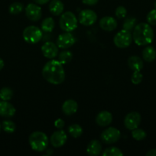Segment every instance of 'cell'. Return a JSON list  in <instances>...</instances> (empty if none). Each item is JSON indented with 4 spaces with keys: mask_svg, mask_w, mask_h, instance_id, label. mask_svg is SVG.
<instances>
[{
    "mask_svg": "<svg viewBox=\"0 0 156 156\" xmlns=\"http://www.w3.org/2000/svg\"><path fill=\"white\" fill-rule=\"evenodd\" d=\"M41 73L44 79L52 85H60L65 80L63 64L56 59L48 61L43 67Z\"/></svg>",
    "mask_w": 156,
    "mask_h": 156,
    "instance_id": "6da1fadb",
    "label": "cell"
},
{
    "mask_svg": "<svg viewBox=\"0 0 156 156\" xmlns=\"http://www.w3.org/2000/svg\"><path fill=\"white\" fill-rule=\"evenodd\" d=\"M154 37V30L148 23H139L133 29L132 39L138 46L149 45Z\"/></svg>",
    "mask_w": 156,
    "mask_h": 156,
    "instance_id": "7a4b0ae2",
    "label": "cell"
},
{
    "mask_svg": "<svg viewBox=\"0 0 156 156\" xmlns=\"http://www.w3.org/2000/svg\"><path fill=\"white\" fill-rule=\"evenodd\" d=\"M31 148L36 152H43L45 150L48 145V138L44 133L41 131L33 132L28 138Z\"/></svg>",
    "mask_w": 156,
    "mask_h": 156,
    "instance_id": "3957f363",
    "label": "cell"
},
{
    "mask_svg": "<svg viewBox=\"0 0 156 156\" xmlns=\"http://www.w3.org/2000/svg\"><path fill=\"white\" fill-rule=\"evenodd\" d=\"M78 20L76 15L71 12H66L62 14L59 20V25L61 30L65 32H71L77 27Z\"/></svg>",
    "mask_w": 156,
    "mask_h": 156,
    "instance_id": "277c9868",
    "label": "cell"
},
{
    "mask_svg": "<svg viewBox=\"0 0 156 156\" xmlns=\"http://www.w3.org/2000/svg\"><path fill=\"white\" fill-rule=\"evenodd\" d=\"M23 38L28 44H35L39 42L42 38V31L39 27L34 25L28 26L23 30Z\"/></svg>",
    "mask_w": 156,
    "mask_h": 156,
    "instance_id": "5b68a950",
    "label": "cell"
},
{
    "mask_svg": "<svg viewBox=\"0 0 156 156\" xmlns=\"http://www.w3.org/2000/svg\"><path fill=\"white\" fill-rule=\"evenodd\" d=\"M132 34L128 30L122 29L119 30L113 38L114 44L118 48L124 49L129 47L132 42Z\"/></svg>",
    "mask_w": 156,
    "mask_h": 156,
    "instance_id": "8992f818",
    "label": "cell"
},
{
    "mask_svg": "<svg viewBox=\"0 0 156 156\" xmlns=\"http://www.w3.org/2000/svg\"><path fill=\"white\" fill-rule=\"evenodd\" d=\"M120 131L115 127H109L101 133L100 138L106 144H113L120 139Z\"/></svg>",
    "mask_w": 156,
    "mask_h": 156,
    "instance_id": "52a82bcc",
    "label": "cell"
},
{
    "mask_svg": "<svg viewBox=\"0 0 156 156\" xmlns=\"http://www.w3.org/2000/svg\"><path fill=\"white\" fill-rule=\"evenodd\" d=\"M97 20V15L90 9H84L79 13L78 21L84 26L93 25Z\"/></svg>",
    "mask_w": 156,
    "mask_h": 156,
    "instance_id": "ba28073f",
    "label": "cell"
},
{
    "mask_svg": "<svg viewBox=\"0 0 156 156\" xmlns=\"http://www.w3.org/2000/svg\"><path fill=\"white\" fill-rule=\"evenodd\" d=\"M142 117L139 113L133 111L130 112L125 116L124 119V126L126 129L129 130H133V129L138 128L141 123Z\"/></svg>",
    "mask_w": 156,
    "mask_h": 156,
    "instance_id": "9c48e42d",
    "label": "cell"
},
{
    "mask_svg": "<svg viewBox=\"0 0 156 156\" xmlns=\"http://www.w3.org/2000/svg\"><path fill=\"white\" fill-rule=\"evenodd\" d=\"M76 42L74 36L70 32H65L58 37L56 41V44L58 48L67 49L73 45Z\"/></svg>",
    "mask_w": 156,
    "mask_h": 156,
    "instance_id": "30bf717a",
    "label": "cell"
},
{
    "mask_svg": "<svg viewBox=\"0 0 156 156\" xmlns=\"http://www.w3.org/2000/svg\"><path fill=\"white\" fill-rule=\"evenodd\" d=\"M25 15L30 21H39L42 15L41 7L34 3H29L25 7Z\"/></svg>",
    "mask_w": 156,
    "mask_h": 156,
    "instance_id": "8fae6325",
    "label": "cell"
},
{
    "mask_svg": "<svg viewBox=\"0 0 156 156\" xmlns=\"http://www.w3.org/2000/svg\"><path fill=\"white\" fill-rule=\"evenodd\" d=\"M41 52L44 57L47 59H54L58 55V47L53 42H46L41 47Z\"/></svg>",
    "mask_w": 156,
    "mask_h": 156,
    "instance_id": "7c38bea8",
    "label": "cell"
},
{
    "mask_svg": "<svg viewBox=\"0 0 156 156\" xmlns=\"http://www.w3.org/2000/svg\"><path fill=\"white\" fill-rule=\"evenodd\" d=\"M67 134L62 129H59L52 134L50 138V144L54 148H60L65 144L67 141Z\"/></svg>",
    "mask_w": 156,
    "mask_h": 156,
    "instance_id": "4fadbf2b",
    "label": "cell"
},
{
    "mask_svg": "<svg viewBox=\"0 0 156 156\" xmlns=\"http://www.w3.org/2000/svg\"><path fill=\"white\" fill-rule=\"evenodd\" d=\"M16 110L15 107L6 101H0V116L5 118H10L15 115Z\"/></svg>",
    "mask_w": 156,
    "mask_h": 156,
    "instance_id": "5bb4252c",
    "label": "cell"
},
{
    "mask_svg": "<svg viewBox=\"0 0 156 156\" xmlns=\"http://www.w3.org/2000/svg\"><path fill=\"white\" fill-rule=\"evenodd\" d=\"M99 27L105 31H113L117 27V21L111 16H105L99 21Z\"/></svg>",
    "mask_w": 156,
    "mask_h": 156,
    "instance_id": "9a60e30c",
    "label": "cell"
},
{
    "mask_svg": "<svg viewBox=\"0 0 156 156\" xmlns=\"http://www.w3.org/2000/svg\"><path fill=\"white\" fill-rule=\"evenodd\" d=\"M113 121V115L110 112L103 111L99 112L96 117V123L99 126H107Z\"/></svg>",
    "mask_w": 156,
    "mask_h": 156,
    "instance_id": "2e32d148",
    "label": "cell"
},
{
    "mask_svg": "<svg viewBox=\"0 0 156 156\" xmlns=\"http://www.w3.org/2000/svg\"><path fill=\"white\" fill-rule=\"evenodd\" d=\"M78 104L73 99L65 101L62 105V111L65 115L71 116L77 111Z\"/></svg>",
    "mask_w": 156,
    "mask_h": 156,
    "instance_id": "e0dca14e",
    "label": "cell"
},
{
    "mask_svg": "<svg viewBox=\"0 0 156 156\" xmlns=\"http://www.w3.org/2000/svg\"><path fill=\"white\" fill-rule=\"evenodd\" d=\"M102 152V144L97 140H93L89 143L87 147V153L90 156H97Z\"/></svg>",
    "mask_w": 156,
    "mask_h": 156,
    "instance_id": "ac0fdd59",
    "label": "cell"
},
{
    "mask_svg": "<svg viewBox=\"0 0 156 156\" xmlns=\"http://www.w3.org/2000/svg\"><path fill=\"white\" fill-rule=\"evenodd\" d=\"M49 11L53 15L58 16L62 14L64 11V3L61 0H51L48 5Z\"/></svg>",
    "mask_w": 156,
    "mask_h": 156,
    "instance_id": "d6986e66",
    "label": "cell"
},
{
    "mask_svg": "<svg viewBox=\"0 0 156 156\" xmlns=\"http://www.w3.org/2000/svg\"><path fill=\"white\" fill-rule=\"evenodd\" d=\"M127 62L129 68L133 71H141L144 66L143 61L138 56H131Z\"/></svg>",
    "mask_w": 156,
    "mask_h": 156,
    "instance_id": "ffe728a7",
    "label": "cell"
},
{
    "mask_svg": "<svg viewBox=\"0 0 156 156\" xmlns=\"http://www.w3.org/2000/svg\"><path fill=\"white\" fill-rule=\"evenodd\" d=\"M142 58L148 62H151L156 59V50L151 46H148L142 51Z\"/></svg>",
    "mask_w": 156,
    "mask_h": 156,
    "instance_id": "44dd1931",
    "label": "cell"
},
{
    "mask_svg": "<svg viewBox=\"0 0 156 156\" xmlns=\"http://www.w3.org/2000/svg\"><path fill=\"white\" fill-rule=\"evenodd\" d=\"M54 28V21L51 17L44 18L41 22V30L45 33L51 32Z\"/></svg>",
    "mask_w": 156,
    "mask_h": 156,
    "instance_id": "7402d4cb",
    "label": "cell"
},
{
    "mask_svg": "<svg viewBox=\"0 0 156 156\" xmlns=\"http://www.w3.org/2000/svg\"><path fill=\"white\" fill-rule=\"evenodd\" d=\"M72 58H73V54L68 50L61 52L58 55V61H60V62H61L63 65L70 62L72 60Z\"/></svg>",
    "mask_w": 156,
    "mask_h": 156,
    "instance_id": "603a6c76",
    "label": "cell"
},
{
    "mask_svg": "<svg viewBox=\"0 0 156 156\" xmlns=\"http://www.w3.org/2000/svg\"><path fill=\"white\" fill-rule=\"evenodd\" d=\"M68 132L73 138H78L83 133V128L79 124H72L69 126Z\"/></svg>",
    "mask_w": 156,
    "mask_h": 156,
    "instance_id": "cb8c5ba5",
    "label": "cell"
},
{
    "mask_svg": "<svg viewBox=\"0 0 156 156\" xmlns=\"http://www.w3.org/2000/svg\"><path fill=\"white\" fill-rule=\"evenodd\" d=\"M2 128L3 130L7 133H13L16 129L15 123L13 121L9 120H6L2 123Z\"/></svg>",
    "mask_w": 156,
    "mask_h": 156,
    "instance_id": "d4e9b609",
    "label": "cell"
},
{
    "mask_svg": "<svg viewBox=\"0 0 156 156\" xmlns=\"http://www.w3.org/2000/svg\"><path fill=\"white\" fill-rule=\"evenodd\" d=\"M12 96H13V91L10 88L4 87L0 90V99L2 101H9L12 98Z\"/></svg>",
    "mask_w": 156,
    "mask_h": 156,
    "instance_id": "484cf974",
    "label": "cell"
},
{
    "mask_svg": "<svg viewBox=\"0 0 156 156\" xmlns=\"http://www.w3.org/2000/svg\"><path fill=\"white\" fill-rule=\"evenodd\" d=\"M23 9H24V5H23L22 3L15 2L12 3L10 5L9 8V12L12 15H18L22 12Z\"/></svg>",
    "mask_w": 156,
    "mask_h": 156,
    "instance_id": "4316f807",
    "label": "cell"
},
{
    "mask_svg": "<svg viewBox=\"0 0 156 156\" xmlns=\"http://www.w3.org/2000/svg\"><path fill=\"white\" fill-rule=\"evenodd\" d=\"M147 134L144 129H140V128H136V129L132 130V136L133 139L137 141H141V140H145Z\"/></svg>",
    "mask_w": 156,
    "mask_h": 156,
    "instance_id": "83f0119b",
    "label": "cell"
},
{
    "mask_svg": "<svg viewBox=\"0 0 156 156\" xmlns=\"http://www.w3.org/2000/svg\"><path fill=\"white\" fill-rule=\"evenodd\" d=\"M102 155L103 156H122L123 155V153H122V151H121L119 148L112 146V147L107 148L106 149H105L104 152H102Z\"/></svg>",
    "mask_w": 156,
    "mask_h": 156,
    "instance_id": "f1b7e54d",
    "label": "cell"
},
{
    "mask_svg": "<svg viewBox=\"0 0 156 156\" xmlns=\"http://www.w3.org/2000/svg\"><path fill=\"white\" fill-rule=\"evenodd\" d=\"M136 24V18H133V17H128V18H125V21H124L123 23V29L128 30V31H131L132 30L134 29Z\"/></svg>",
    "mask_w": 156,
    "mask_h": 156,
    "instance_id": "f546056e",
    "label": "cell"
},
{
    "mask_svg": "<svg viewBox=\"0 0 156 156\" xmlns=\"http://www.w3.org/2000/svg\"><path fill=\"white\" fill-rule=\"evenodd\" d=\"M143 79V75L140 71H134L131 77V81L134 85H139Z\"/></svg>",
    "mask_w": 156,
    "mask_h": 156,
    "instance_id": "4dcf8cb0",
    "label": "cell"
},
{
    "mask_svg": "<svg viewBox=\"0 0 156 156\" xmlns=\"http://www.w3.org/2000/svg\"><path fill=\"white\" fill-rule=\"evenodd\" d=\"M146 20L150 25H156V9H152L148 12L146 16Z\"/></svg>",
    "mask_w": 156,
    "mask_h": 156,
    "instance_id": "1f68e13d",
    "label": "cell"
},
{
    "mask_svg": "<svg viewBox=\"0 0 156 156\" xmlns=\"http://www.w3.org/2000/svg\"><path fill=\"white\" fill-rule=\"evenodd\" d=\"M115 15H116V18H124L126 17L127 15V10L124 6H119L116 8V11H115Z\"/></svg>",
    "mask_w": 156,
    "mask_h": 156,
    "instance_id": "d6a6232c",
    "label": "cell"
},
{
    "mask_svg": "<svg viewBox=\"0 0 156 156\" xmlns=\"http://www.w3.org/2000/svg\"><path fill=\"white\" fill-rule=\"evenodd\" d=\"M54 126L55 127L58 128V129H61L64 126V121L62 119H58V120L54 122Z\"/></svg>",
    "mask_w": 156,
    "mask_h": 156,
    "instance_id": "836d02e7",
    "label": "cell"
},
{
    "mask_svg": "<svg viewBox=\"0 0 156 156\" xmlns=\"http://www.w3.org/2000/svg\"><path fill=\"white\" fill-rule=\"evenodd\" d=\"M99 0H82V2L87 5H94L98 2Z\"/></svg>",
    "mask_w": 156,
    "mask_h": 156,
    "instance_id": "e575fe53",
    "label": "cell"
},
{
    "mask_svg": "<svg viewBox=\"0 0 156 156\" xmlns=\"http://www.w3.org/2000/svg\"><path fill=\"white\" fill-rule=\"evenodd\" d=\"M33 1L38 5H45L47 4L50 0H33Z\"/></svg>",
    "mask_w": 156,
    "mask_h": 156,
    "instance_id": "d590c367",
    "label": "cell"
},
{
    "mask_svg": "<svg viewBox=\"0 0 156 156\" xmlns=\"http://www.w3.org/2000/svg\"><path fill=\"white\" fill-rule=\"evenodd\" d=\"M146 156H156V149H151L146 153Z\"/></svg>",
    "mask_w": 156,
    "mask_h": 156,
    "instance_id": "8d00e7d4",
    "label": "cell"
},
{
    "mask_svg": "<svg viewBox=\"0 0 156 156\" xmlns=\"http://www.w3.org/2000/svg\"><path fill=\"white\" fill-rule=\"evenodd\" d=\"M5 66V63H4V61L2 60V59L0 58V71H1L2 69H3V67H4Z\"/></svg>",
    "mask_w": 156,
    "mask_h": 156,
    "instance_id": "74e56055",
    "label": "cell"
},
{
    "mask_svg": "<svg viewBox=\"0 0 156 156\" xmlns=\"http://www.w3.org/2000/svg\"><path fill=\"white\" fill-rule=\"evenodd\" d=\"M1 129H2V125L0 124V132H1Z\"/></svg>",
    "mask_w": 156,
    "mask_h": 156,
    "instance_id": "f35d334b",
    "label": "cell"
},
{
    "mask_svg": "<svg viewBox=\"0 0 156 156\" xmlns=\"http://www.w3.org/2000/svg\"><path fill=\"white\" fill-rule=\"evenodd\" d=\"M155 7H156V2H155Z\"/></svg>",
    "mask_w": 156,
    "mask_h": 156,
    "instance_id": "ab89813d",
    "label": "cell"
}]
</instances>
